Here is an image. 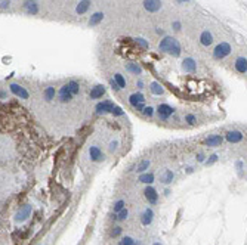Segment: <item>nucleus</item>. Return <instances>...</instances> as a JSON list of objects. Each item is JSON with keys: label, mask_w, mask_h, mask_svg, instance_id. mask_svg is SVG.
I'll return each instance as SVG.
<instances>
[{"label": "nucleus", "mask_w": 247, "mask_h": 245, "mask_svg": "<svg viewBox=\"0 0 247 245\" xmlns=\"http://www.w3.org/2000/svg\"><path fill=\"white\" fill-rule=\"evenodd\" d=\"M160 50L161 52H167L173 56H179L181 53V44L178 43L176 39H172V37H166L164 40H161L160 43Z\"/></svg>", "instance_id": "nucleus-1"}, {"label": "nucleus", "mask_w": 247, "mask_h": 245, "mask_svg": "<svg viewBox=\"0 0 247 245\" xmlns=\"http://www.w3.org/2000/svg\"><path fill=\"white\" fill-rule=\"evenodd\" d=\"M229 52H231V46H229L228 43H220V44L216 46L213 55H215L216 59H222V58H225L226 55H229Z\"/></svg>", "instance_id": "nucleus-2"}, {"label": "nucleus", "mask_w": 247, "mask_h": 245, "mask_svg": "<svg viewBox=\"0 0 247 245\" xmlns=\"http://www.w3.org/2000/svg\"><path fill=\"white\" fill-rule=\"evenodd\" d=\"M10 92L15 95V96H18V98H21V99H28V92L22 87V86H19V84H10Z\"/></svg>", "instance_id": "nucleus-3"}, {"label": "nucleus", "mask_w": 247, "mask_h": 245, "mask_svg": "<svg viewBox=\"0 0 247 245\" xmlns=\"http://www.w3.org/2000/svg\"><path fill=\"white\" fill-rule=\"evenodd\" d=\"M30 214H31V205H24V207L18 211L15 220H16V222H24V220H27V219L30 217Z\"/></svg>", "instance_id": "nucleus-4"}, {"label": "nucleus", "mask_w": 247, "mask_h": 245, "mask_svg": "<svg viewBox=\"0 0 247 245\" xmlns=\"http://www.w3.org/2000/svg\"><path fill=\"white\" fill-rule=\"evenodd\" d=\"M144 6L147 10L150 12H157L160 7H161V1L160 0H145L144 1Z\"/></svg>", "instance_id": "nucleus-5"}, {"label": "nucleus", "mask_w": 247, "mask_h": 245, "mask_svg": "<svg viewBox=\"0 0 247 245\" xmlns=\"http://www.w3.org/2000/svg\"><path fill=\"white\" fill-rule=\"evenodd\" d=\"M145 197H147V200L150 201V204H156L157 200H159L157 191H156L154 188H151V186H148V188L145 189Z\"/></svg>", "instance_id": "nucleus-6"}, {"label": "nucleus", "mask_w": 247, "mask_h": 245, "mask_svg": "<svg viewBox=\"0 0 247 245\" xmlns=\"http://www.w3.org/2000/svg\"><path fill=\"white\" fill-rule=\"evenodd\" d=\"M24 7H25V10H27L28 13H31V15H36V13L39 12V7H37L36 0H27V1L24 3Z\"/></svg>", "instance_id": "nucleus-7"}, {"label": "nucleus", "mask_w": 247, "mask_h": 245, "mask_svg": "<svg viewBox=\"0 0 247 245\" xmlns=\"http://www.w3.org/2000/svg\"><path fill=\"white\" fill-rule=\"evenodd\" d=\"M113 109H114V105H113V102H110V100L96 105V111H98V112H111Z\"/></svg>", "instance_id": "nucleus-8"}, {"label": "nucleus", "mask_w": 247, "mask_h": 245, "mask_svg": "<svg viewBox=\"0 0 247 245\" xmlns=\"http://www.w3.org/2000/svg\"><path fill=\"white\" fill-rule=\"evenodd\" d=\"M235 68H237V71H238V73L246 74V71H247V61H246V58H238V59L235 61Z\"/></svg>", "instance_id": "nucleus-9"}, {"label": "nucleus", "mask_w": 247, "mask_h": 245, "mask_svg": "<svg viewBox=\"0 0 247 245\" xmlns=\"http://www.w3.org/2000/svg\"><path fill=\"white\" fill-rule=\"evenodd\" d=\"M71 98H73V95L70 93L68 87H67V86H62L61 90H59V99H61L62 102H68Z\"/></svg>", "instance_id": "nucleus-10"}, {"label": "nucleus", "mask_w": 247, "mask_h": 245, "mask_svg": "<svg viewBox=\"0 0 247 245\" xmlns=\"http://www.w3.org/2000/svg\"><path fill=\"white\" fill-rule=\"evenodd\" d=\"M159 114L161 118H167L169 115L173 114V108H170L169 105H160L159 106Z\"/></svg>", "instance_id": "nucleus-11"}, {"label": "nucleus", "mask_w": 247, "mask_h": 245, "mask_svg": "<svg viewBox=\"0 0 247 245\" xmlns=\"http://www.w3.org/2000/svg\"><path fill=\"white\" fill-rule=\"evenodd\" d=\"M144 100H145V98H144V95H141V93H135V95H132L130 99H129L130 105H133V106H136V105H139V103H144Z\"/></svg>", "instance_id": "nucleus-12"}, {"label": "nucleus", "mask_w": 247, "mask_h": 245, "mask_svg": "<svg viewBox=\"0 0 247 245\" xmlns=\"http://www.w3.org/2000/svg\"><path fill=\"white\" fill-rule=\"evenodd\" d=\"M104 93H105L104 86H96V87L90 92V98H92V99H98V98H102Z\"/></svg>", "instance_id": "nucleus-13"}, {"label": "nucleus", "mask_w": 247, "mask_h": 245, "mask_svg": "<svg viewBox=\"0 0 247 245\" xmlns=\"http://www.w3.org/2000/svg\"><path fill=\"white\" fill-rule=\"evenodd\" d=\"M226 139H228L229 142H232V143H237V142H240V140L243 139V134H241L240 131H229V133L226 134Z\"/></svg>", "instance_id": "nucleus-14"}, {"label": "nucleus", "mask_w": 247, "mask_h": 245, "mask_svg": "<svg viewBox=\"0 0 247 245\" xmlns=\"http://www.w3.org/2000/svg\"><path fill=\"white\" fill-rule=\"evenodd\" d=\"M184 70H185L187 73H192V71L195 70V61L191 59V58H187V59L184 61Z\"/></svg>", "instance_id": "nucleus-15"}, {"label": "nucleus", "mask_w": 247, "mask_h": 245, "mask_svg": "<svg viewBox=\"0 0 247 245\" xmlns=\"http://www.w3.org/2000/svg\"><path fill=\"white\" fill-rule=\"evenodd\" d=\"M153 216H154V213H153L150 208H147V210L144 211V216H142V224L148 226V224L153 222Z\"/></svg>", "instance_id": "nucleus-16"}, {"label": "nucleus", "mask_w": 247, "mask_h": 245, "mask_svg": "<svg viewBox=\"0 0 247 245\" xmlns=\"http://www.w3.org/2000/svg\"><path fill=\"white\" fill-rule=\"evenodd\" d=\"M89 154H90V158H92L93 161H98V160L102 158V152H101L99 148H96V146H92L90 151H89Z\"/></svg>", "instance_id": "nucleus-17"}, {"label": "nucleus", "mask_w": 247, "mask_h": 245, "mask_svg": "<svg viewBox=\"0 0 247 245\" xmlns=\"http://www.w3.org/2000/svg\"><path fill=\"white\" fill-rule=\"evenodd\" d=\"M102 18H104V13H101V12L93 13V15H92V18H90V21H89V25H90V27H93V25L99 24V22L102 21Z\"/></svg>", "instance_id": "nucleus-18"}, {"label": "nucleus", "mask_w": 247, "mask_h": 245, "mask_svg": "<svg viewBox=\"0 0 247 245\" xmlns=\"http://www.w3.org/2000/svg\"><path fill=\"white\" fill-rule=\"evenodd\" d=\"M89 4H90V0H82L80 3H79V6H77V13L79 15H83L87 9H89Z\"/></svg>", "instance_id": "nucleus-19"}, {"label": "nucleus", "mask_w": 247, "mask_h": 245, "mask_svg": "<svg viewBox=\"0 0 247 245\" xmlns=\"http://www.w3.org/2000/svg\"><path fill=\"white\" fill-rule=\"evenodd\" d=\"M200 41H201L203 46H209V44H212L213 37H212V34H210L209 31H204V33L201 34V37H200Z\"/></svg>", "instance_id": "nucleus-20"}, {"label": "nucleus", "mask_w": 247, "mask_h": 245, "mask_svg": "<svg viewBox=\"0 0 247 245\" xmlns=\"http://www.w3.org/2000/svg\"><path fill=\"white\" fill-rule=\"evenodd\" d=\"M206 143L209 146H219L222 143V137L220 136H212L206 140Z\"/></svg>", "instance_id": "nucleus-21"}, {"label": "nucleus", "mask_w": 247, "mask_h": 245, "mask_svg": "<svg viewBox=\"0 0 247 245\" xmlns=\"http://www.w3.org/2000/svg\"><path fill=\"white\" fill-rule=\"evenodd\" d=\"M67 87H68V90H70L71 95H77V93H79V83L70 81L68 84H67Z\"/></svg>", "instance_id": "nucleus-22"}, {"label": "nucleus", "mask_w": 247, "mask_h": 245, "mask_svg": "<svg viewBox=\"0 0 247 245\" xmlns=\"http://www.w3.org/2000/svg\"><path fill=\"white\" fill-rule=\"evenodd\" d=\"M172 180H173V173H172L170 170H166L164 174L161 176V182H163V183H170Z\"/></svg>", "instance_id": "nucleus-23"}, {"label": "nucleus", "mask_w": 247, "mask_h": 245, "mask_svg": "<svg viewBox=\"0 0 247 245\" xmlns=\"http://www.w3.org/2000/svg\"><path fill=\"white\" fill-rule=\"evenodd\" d=\"M53 96H55V89H53V87H47V89L44 90V99H46V100H52Z\"/></svg>", "instance_id": "nucleus-24"}, {"label": "nucleus", "mask_w": 247, "mask_h": 245, "mask_svg": "<svg viewBox=\"0 0 247 245\" xmlns=\"http://www.w3.org/2000/svg\"><path fill=\"white\" fill-rule=\"evenodd\" d=\"M154 180V174H142L141 177H139V182H142V183H151Z\"/></svg>", "instance_id": "nucleus-25"}, {"label": "nucleus", "mask_w": 247, "mask_h": 245, "mask_svg": "<svg viewBox=\"0 0 247 245\" xmlns=\"http://www.w3.org/2000/svg\"><path fill=\"white\" fill-rule=\"evenodd\" d=\"M114 80H116V84H117L120 89H123L124 86H126V80L123 78V76H120V74H116V76H114Z\"/></svg>", "instance_id": "nucleus-26"}, {"label": "nucleus", "mask_w": 247, "mask_h": 245, "mask_svg": "<svg viewBox=\"0 0 247 245\" xmlns=\"http://www.w3.org/2000/svg\"><path fill=\"white\" fill-rule=\"evenodd\" d=\"M151 90H153V93H156V95H161L163 93V89H161V86L159 84V83H151Z\"/></svg>", "instance_id": "nucleus-27"}, {"label": "nucleus", "mask_w": 247, "mask_h": 245, "mask_svg": "<svg viewBox=\"0 0 247 245\" xmlns=\"http://www.w3.org/2000/svg\"><path fill=\"white\" fill-rule=\"evenodd\" d=\"M129 71H132V73H135V74H139L141 73V67H138L136 64H127V67H126Z\"/></svg>", "instance_id": "nucleus-28"}, {"label": "nucleus", "mask_w": 247, "mask_h": 245, "mask_svg": "<svg viewBox=\"0 0 247 245\" xmlns=\"http://www.w3.org/2000/svg\"><path fill=\"white\" fill-rule=\"evenodd\" d=\"M148 167H150V161H148V160H145V161H142V163L139 164V167H138V171H145Z\"/></svg>", "instance_id": "nucleus-29"}, {"label": "nucleus", "mask_w": 247, "mask_h": 245, "mask_svg": "<svg viewBox=\"0 0 247 245\" xmlns=\"http://www.w3.org/2000/svg\"><path fill=\"white\" fill-rule=\"evenodd\" d=\"M133 242H135V241H133L132 238L126 236V238H123V239L120 241V244H119V245H133Z\"/></svg>", "instance_id": "nucleus-30"}, {"label": "nucleus", "mask_w": 247, "mask_h": 245, "mask_svg": "<svg viewBox=\"0 0 247 245\" xmlns=\"http://www.w3.org/2000/svg\"><path fill=\"white\" fill-rule=\"evenodd\" d=\"M126 217H127V210H120V211H119V216H117V219H119V220H124V219H126Z\"/></svg>", "instance_id": "nucleus-31"}, {"label": "nucleus", "mask_w": 247, "mask_h": 245, "mask_svg": "<svg viewBox=\"0 0 247 245\" xmlns=\"http://www.w3.org/2000/svg\"><path fill=\"white\" fill-rule=\"evenodd\" d=\"M124 208V201H119L117 204L114 205V211H120Z\"/></svg>", "instance_id": "nucleus-32"}, {"label": "nucleus", "mask_w": 247, "mask_h": 245, "mask_svg": "<svg viewBox=\"0 0 247 245\" xmlns=\"http://www.w3.org/2000/svg\"><path fill=\"white\" fill-rule=\"evenodd\" d=\"M113 114H116V115H123V111L120 109V108H117V106H114V109L111 111Z\"/></svg>", "instance_id": "nucleus-33"}, {"label": "nucleus", "mask_w": 247, "mask_h": 245, "mask_svg": "<svg viewBox=\"0 0 247 245\" xmlns=\"http://www.w3.org/2000/svg\"><path fill=\"white\" fill-rule=\"evenodd\" d=\"M9 4H10V3H9V0H4V1H1V3H0V9H6V7H9Z\"/></svg>", "instance_id": "nucleus-34"}, {"label": "nucleus", "mask_w": 247, "mask_h": 245, "mask_svg": "<svg viewBox=\"0 0 247 245\" xmlns=\"http://www.w3.org/2000/svg\"><path fill=\"white\" fill-rule=\"evenodd\" d=\"M144 114L151 117V115H153V108H151V106H150V108H144Z\"/></svg>", "instance_id": "nucleus-35"}, {"label": "nucleus", "mask_w": 247, "mask_h": 245, "mask_svg": "<svg viewBox=\"0 0 247 245\" xmlns=\"http://www.w3.org/2000/svg\"><path fill=\"white\" fill-rule=\"evenodd\" d=\"M120 233H122V227H116V230H113L111 235H113V236H119Z\"/></svg>", "instance_id": "nucleus-36"}, {"label": "nucleus", "mask_w": 247, "mask_h": 245, "mask_svg": "<svg viewBox=\"0 0 247 245\" xmlns=\"http://www.w3.org/2000/svg\"><path fill=\"white\" fill-rule=\"evenodd\" d=\"M187 120H188V121H189V122H194V121H195V118H194V115H188V117H187Z\"/></svg>", "instance_id": "nucleus-37"}, {"label": "nucleus", "mask_w": 247, "mask_h": 245, "mask_svg": "<svg viewBox=\"0 0 247 245\" xmlns=\"http://www.w3.org/2000/svg\"><path fill=\"white\" fill-rule=\"evenodd\" d=\"M111 84H113V89H114V90H119V89H120V87H119V86H117L114 81H111Z\"/></svg>", "instance_id": "nucleus-38"}, {"label": "nucleus", "mask_w": 247, "mask_h": 245, "mask_svg": "<svg viewBox=\"0 0 247 245\" xmlns=\"http://www.w3.org/2000/svg\"><path fill=\"white\" fill-rule=\"evenodd\" d=\"M138 41H139V43H141V44H142L144 47H147V43H145V41L142 40V39H138Z\"/></svg>", "instance_id": "nucleus-39"}, {"label": "nucleus", "mask_w": 247, "mask_h": 245, "mask_svg": "<svg viewBox=\"0 0 247 245\" xmlns=\"http://www.w3.org/2000/svg\"><path fill=\"white\" fill-rule=\"evenodd\" d=\"M216 158H218V157H216V155H213V157H212V160H210V161H209V164H212V163H213V161H216Z\"/></svg>", "instance_id": "nucleus-40"}, {"label": "nucleus", "mask_w": 247, "mask_h": 245, "mask_svg": "<svg viewBox=\"0 0 247 245\" xmlns=\"http://www.w3.org/2000/svg\"><path fill=\"white\" fill-rule=\"evenodd\" d=\"M179 27H181V24H179V22H175V28L179 30Z\"/></svg>", "instance_id": "nucleus-41"}, {"label": "nucleus", "mask_w": 247, "mask_h": 245, "mask_svg": "<svg viewBox=\"0 0 247 245\" xmlns=\"http://www.w3.org/2000/svg\"><path fill=\"white\" fill-rule=\"evenodd\" d=\"M133 245H139V242H133Z\"/></svg>", "instance_id": "nucleus-42"}, {"label": "nucleus", "mask_w": 247, "mask_h": 245, "mask_svg": "<svg viewBox=\"0 0 247 245\" xmlns=\"http://www.w3.org/2000/svg\"><path fill=\"white\" fill-rule=\"evenodd\" d=\"M179 1H188V0H179Z\"/></svg>", "instance_id": "nucleus-43"}, {"label": "nucleus", "mask_w": 247, "mask_h": 245, "mask_svg": "<svg viewBox=\"0 0 247 245\" xmlns=\"http://www.w3.org/2000/svg\"><path fill=\"white\" fill-rule=\"evenodd\" d=\"M154 245H161V244H154Z\"/></svg>", "instance_id": "nucleus-44"}]
</instances>
